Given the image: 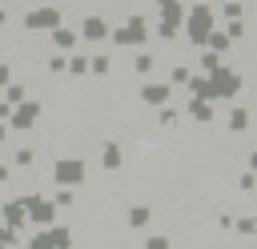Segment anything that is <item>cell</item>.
I'll use <instances>...</instances> for the list:
<instances>
[{
	"instance_id": "6da1fadb",
	"label": "cell",
	"mask_w": 257,
	"mask_h": 249,
	"mask_svg": "<svg viewBox=\"0 0 257 249\" xmlns=\"http://www.w3.org/2000/svg\"><path fill=\"white\" fill-rule=\"evenodd\" d=\"M56 20H60L56 8H40V12H28V16H24L28 28H44V24H56Z\"/></svg>"
},
{
	"instance_id": "7a4b0ae2",
	"label": "cell",
	"mask_w": 257,
	"mask_h": 249,
	"mask_svg": "<svg viewBox=\"0 0 257 249\" xmlns=\"http://www.w3.org/2000/svg\"><path fill=\"white\" fill-rule=\"evenodd\" d=\"M56 177H60V181H80V177H84V165L72 161V157H68V161H56Z\"/></svg>"
},
{
	"instance_id": "3957f363",
	"label": "cell",
	"mask_w": 257,
	"mask_h": 249,
	"mask_svg": "<svg viewBox=\"0 0 257 249\" xmlns=\"http://www.w3.org/2000/svg\"><path fill=\"white\" fill-rule=\"evenodd\" d=\"M205 32H209V12L197 8V16H189V36L193 40H205Z\"/></svg>"
},
{
	"instance_id": "277c9868",
	"label": "cell",
	"mask_w": 257,
	"mask_h": 249,
	"mask_svg": "<svg viewBox=\"0 0 257 249\" xmlns=\"http://www.w3.org/2000/svg\"><path fill=\"white\" fill-rule=\"evenodd\" d=\"M141 36H145V20H141V16H133V20H128V24L116 32V40H120V44H128V40H141Z\"/></svg>"
},
{
	"instance_id": "5b68a950",
	"label": "cell",
	"mask_w": 257,
	"mask_h": 249,
	"mask_svg": "<svg viewBox=\"0 0 257 249\" xmlns=\"http://www.w3.org/2000/svg\"><path fill=\"white\" fill-rule=\"evenodd\" d=\"M104 32H108V24H104L100 16H88V20H84V36H88V40H100Z\"/></svg>"
},
{
	"instance_id": "8992f818",
	"label": "cell",
	"mask_w": 257,
	"mask_h": 249,
	"mask_svg": "<svg viewBox=\"0 0 257 249\" xmlns=\"http://www.w3.org/2000/svg\"><path fill=\"white\" fill-rule=\"evenodd\" d=\"M145 100L149 104H165L169 100V84H145Z\"/></svg>"
},
{
	"instance_id": "52a82bcc",
	"label": "cell",
	"mask_w": 257,
	"mask_h": 249,
	"mask_svg": "<svg viewBox=\"0 0 257 249\" xmlns=\"http://www.w3.org/2000/svg\"><path fill=\"white\" fill-rule=\"evenodd\" d=\"M36 116H40V104H24V108L16 112V129H32Z\"/></svg>"
},
{
	"instance_id": "ba28073f",
	"label": "cell",
	"mask_w": 257,
	"mask_h": 249,
	"mask_svg": "<svg viewBox=\"0 0 257 249\" xmlns=\"http://www.w3.org/2000/svg\"><path fill=\"white\" fill-rule=\"evenodd\" d=\"M104 165H108V169H116V165H120V149H116V145H108V149H104Z\"/></svg>"
},
{
	"instance_id": "9c48e42d",
	"label": "cell",
	"mask_w": 257,
	"mask_h": 249,
	"mask_svg": "<svg viewBox=\"0 0 257 249\" xmlns=\"http://www.w3.org/2000/svg\"><path fill=\"white\" fill-rule=\"evenodd\" d=\"M245 120H249V116H245V112H241V108H237V112H233V116H229V129H233V133H241V129H245Z\"/></svg>"
},
{
	"instance_id": "30bf717a",
	"label": "cell",
	"mask_w": 257,
	"mask_h": 249,
	"mask_svg": "<svg viewBox=\"0 0 257 249\" xmlns=\"http://www.w3.org/2000/svg\"><path fill=\"white\" fill-rule=\"evenodd\" d=\"M145 221H149V209H133L128 213V225H145Z\"/></svg>"
},
{
	"instance_id": "8fae6325",
	"label": "cell",
	"mask_w": 257,
	"mask_h": 249,
	"mask_svg": "<svg viewBox=\"0 0 257 249\" xmlns=\"http://www.w3.org/2000/svg\"><path fill=\"white\" fill-rule=\"evenodd\" d=\"M52 36H56V44H64V48H68V44H72V32H64V28H56V32H52Z\"/></svg>"
},
{
	"instance_id": "7c38bea8",
	"label": "cell",
	"mask_w": 257,
	"mask_h": 249,
	"mask_svg": "<svg viewBox=\"0 0 257 249\" xmlns=\"http://www.w3.org/2000/svg\"><path fill=\"white\" fill-rule=\"evenodd\" d=\"M149 68H153V56L141 52V56H137V72H149Z\"/></svg>"
},
{
	"instance_id": "4fadbf2b",
	"label": "cell",
	"mask_w": 257,
	"mask_h": 249,
	"mask_svg": "<svg viewBox=\"0 0 257 249\" xmlns=\"http://www.w3.org/2000/svg\"><path fill=\"white\" fill-rule=\"evenodd\" d=\"M92 72H108V56H96L92 60Z\"/></svg>"
},
{
	"instance_id": "5bb4252c",
	"label": "cell",
	"mask_w": 257,
	"mask_h": 249,
	"mask_svg": "<svg viewBox=\"0 0 257 249\" xmlns=\"http://www.w3.org/2000/svg\"><path fill=\"white\" fill-rule=\"evenodd\" d=\"M241 233H257V221L253 217H241Z\"/></svg>"
},
{
	"instance_id": "9a60e30c",
	"label": "cell",
	"mask_w": 257,
	"mask_h": 249,
	"mask_svg": "<svg viewBox=\"0 0 257 249\" xmlns=\"http://www.w3.org/2000/svg\"><path fill=\"white\" fill-rule=\"evenodd\" d=\"M145 249H169V241H165V237H149V245H145Z\"/></svg>"
}]
</instances>
